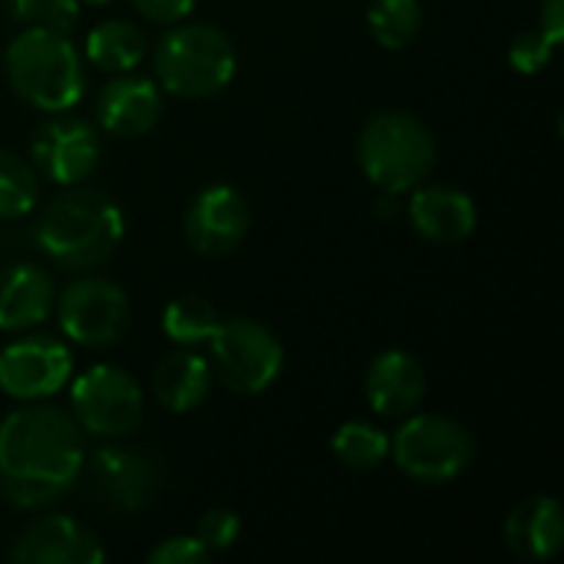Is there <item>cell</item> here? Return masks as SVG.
Returning <instances> with one entry per match:
<instances>
[{
	"label": "cell",
	"mask_w": 564,
	"mask_h": 564,
	"mask_svg": "<svg viewBox=\"0 0 564 564\" xmlns=\"http://www.w3.org/2000/svg\"><path fill=\"white\" fill-rule=\"evenodd\" d=\"M86 433L59 406L30 403L0 420V496L17 509H46L86 469Z\"/></svg>",
	"instance_id": "obj_1"
},
{
	"label": "cell",
	"mask_w": 564,
	"mask_h": 564,
	"mask_svg": "<svg viewBox=\"0 0 564 564\" xmlns=\"http://www.w3.org/2000/svg\"><path fill=\"white\" fill-rule=\"evenodd\" d=\"M126 231L119 205L96 192L69 185L63 195L46 202L36 218V245L46 258L69 271H89L112 258Z\"/></svg>",
	"instance_id": "obj_2"
},
{
	"label": "cell",
	"mask_w": 564,
	"mask_h": 564,
	"mask_svg": "<svg viewBox=\"0 0 564 564\" xmlns=\"http://www.w3.org/2000/svg\"><path fill=\"white\" fill-rule=\"evenodd\" d=\"M7 79L23 102L40 112H69L86 89L83 56L69 33L23 26L3 53Z\"/></svg>",
	"instance_id": "obj_3"
},
{
	"label": "cell",
	"mask_w": 564,
	"mask_h": 564,
	"mask_svg": "<svg viewBox=\"0 0 564 564\" xmlns=\"http://www.w3.org/2000/svg\"><path fill=\"white\" fill-rule=\"evenodd\" d=\"M155 83L178 99H208L231 86L238 69L235 43L212 23H172L152 53Z\"/></svg>",
	"instance_id": "obj_4"
},
{
	"label": "cell",
	"mask_w": 564,
	"mask_h": 564,
	"mask_svg": "<svg viewBox=\"0 0 564 564\" xmlns=\"http://www.w3.org/2000/svg\"><path fill=\"white\" fill-rule=\"evenodd\" d=\"M357 162L380 192L390 195L413 192L433 175L436 165L433 129L413 112H400V109L377 112L360 129Z\"/></svg>",
	"instance_id": "obj_5"
},
{
	"label": "cell",
	"mask_w": 564,
	"mask_h": 564,
	"mask_svg": "<svg viewBox=\"0 0 564 564\" xmlns=\"http://www.w3.org/2000/svg\"><path fill=\"white\" fill-rule=\"evenodd\" d=\"M390 459L413 482L446 486L473 466L476 440L459 420L440 413H410L390 440Z\"/></svg>",
	"instance_id": "obj_6"
},
{
	"label": "cell",
	"mask_w": 564,
	"mask_h": 564,
	"mask_svg": "<svg viewBox=\"0 0 564 564\" xmlns=\"http://www.w3.org/2000/svg\"><path fill=\"white\" fill-rule=\"evenodd\" d=\"M208 354H212V373H218V380L238 393V397H258L268 387H274V380L284 370V347L281 340L251 317H228L218 321L212 340H208Z\"/></svg>",
	"instance_id": "obj_7"
},
{
	"label": "cell",
	"mask_w": 564,
	"mask_h": 564,
	"mask_svg": "<svg viewBox=\"0 0 564 564\" xmlns=\"http://www.w3.org/2000/svg\"><path fill=\"white\" fill-rule=\"evenodd\" d=\"M69 406L83 433L96 440H126L139 430L145 403L139 383L112 364H96L69 377Z\"/></svg>",
	"instance_id": "obj_8"
},
{
	"label": "cell",
	"mask_w": 564,
	"mask_h": 564,
	"mask_svg": "<svg viewBox=\"0 0 564 564\" xmlns=\"http://www.w3.org/2000/svg\"><path fill=\"white\" fill-rule=\"evenodd\" d=\"M56 321L63 327V334L79 344V347H93V350H106L116 347L132 321L129 311V297L116 281L106 278H76L63 288V294H56Z\"/></svg>",
	"instance_id": "obj_9"
},
{
	"label": "cell",
	"mask_w": 564,
	"mask_h": 564,
	"mask_svg": "<svg viewBox=\"0 0 564 564\" xmlns=\"http://www.w3.org/2000/svg\"><path fill=\"white\" fill-rule=\"evenodd\" d=\"M30 155L33 169H40L50 182L69 188L96 172L102 142L93 122L66 112H50V119H43L30 135Z\"/></svg>",
	"instance_id": "obj_10"
},
{
	"label": "cell",
	"mask_w": 564,
	"mask_h": 564,
	"mask_svg": "<svg viewBox=\"0 0 564 564\" xmlns=\"http://www.w3.org/2000/svg\"><path fill=\"white\" fill-rule=\"evenodd\" d=\"M73 377L69 347L53 337H20L0 350V390L17 403L56 397Z\"/></svg>",
	"instance_id": "obj_11"
},
{
	"label": "cell",
	"mask_w": 564,
	"mask_h": 564,
	"mask_svg": "<svg viewBox=\"0 0 564 564\" xmlns=\"http://www.w3.org/2000/svg\"><path fill=\"white\" fill-rule=\"evenodd\" d=\"M251 228V208L231 185L202 188L185 212V238L205 258L231 254Z\"/></svg>",
	"instance_id": "obj_12"
},
{
	"label": "cell",
	"mask_w": 564,
	"mask_h": 564,
	"mask_svg": "<svg viewBox=\"0 0 564 564\" xmlns=\"http://www.w3.org/2000/svg\"><path fill=\"white\" fill-rule=\"evenodd\" d=\"M159 466L149 453L129 446H102L89 456V486L93 492L122 512H139L159 492Z\"/></svg>",
	"instance_id": "obj_13"
},
{
	"label": "cell",
	"mask_w": 564,
	"mask_h": 564,
	"mask_svg": "<svg viewBox=\"0 0 564 564\" xmlns=\"http://www.w3.org/2000/svg\"><path fill=\"white\" fill-rule=\"evenodd\" d=\"M13 564H102L106 549L96 532L69 516H43L7 552Z\"/></svg>",
	"instance_id": "obj_14"
},
{
	"label": "cell",
	"mask_w": 564,
	"mask_h": 564,
	"mask_svg": "<svg viewBox=\"0 0 564 564\" xmlns=\"http://www.w3.org/2000/svg\"><path fill=\"white\" fill-rule=\"evenodd\" d=\"M162 116V89L152 76L135 69L116 73L96 96V122L116 139H135L149 132Z\"/></svg>",
	"instance_id": "obj_15"
},
{
	"label": "cell",
	"mask_w": 564,
	"mask_h": 564,
	"mask_svg": "<svg viewBox=\"0 0 564 564\" xmlns=\"http://www.w3.org/2000/svg\"><path fill=\"white\" fill-rule=\"evenodd\" d=\"M364 393L377 416H410L426 400V370L410 350H383L367 367Z\"/></svg>",
	"instance_id": "obj_16"
},
{
	"label": "cell",
	"mask_w": 564,
	"mask_h": 564,
	"mask_svg": "<svg viewBox=\"0 0 564 564\" xmlns=\"http://www.w3.org/2000/svg\"><path fill=\"white\" fill-rule=\"evenodd\" d=\"M410 221L433 245H459L476 231L479 212L469 192L453 185H416L410 195Z\"/></svg>",
	"instance_id": "obj_17"
},
{
	"label": "cell",
	"mask_w": 564,
	"mask_h": 564,
	"mask_svg": "<svg viewBox=\"0 0 564 564\" xmlns=\"http://www.w3.org/2000/svg\"><path fill=\"white\" fill-rule=\"evenodd\" d=\"M56 307V284L36 264H10L0 271V330L26 334L50 321Z\"/></svg>",
	"instance_id": "obj_18"
},
{
	"label": "cell",
	"mask_w": 564,
	"mask_h": 564,
	"mask_svg": "<svg viewBox=\"0 0 564 564\" xmlns=\"http://www.w3.org/2000/svg\"><path fill=\"white\" fill-rule=\"evenodd\" d=\"M506 545L525 562H552L564 545V509L552 496L522 499L506 519Z\"/></svg>",
	"instance_id": "obj_19"
},
{
	"label": "cell",
	"mask_w": 564,
	"mask_h": 564,
	"mask_svg": "<svg viewBox=\"0 0 564 564\" xmlns=\"http://www.w3.org/2000/svg\"><path fill=\"white\" fill-rule=\"evenodd\" d=\"M212 380V364L195 354V347H178L159 360L152 373V393L169 413H192L205 403Z\"/></svg>",
	"instance_id": "obj_20"
},
{
	"label": "cell",
	"mask_w": 564,
	"mask_h": 564,
	"mask_svg": "<svg viewBox=\"0 0 564 564\" xmlns=\"http://www.w3.org/2000/svg\"><path fill=\"white\" fill-rule=\"evenodd\" d=\"M145 33L129 20H102L86 33L83 53L96 69L106 73H129L145 56Z\"/></svg>",
	"instance_id": "obj_21"
},
{
	"label": "cell",
	"mask_w": 564,
	"mask_h": 564,
	"mask_svg": "<svg viewBox=\"0 0 564 564\" xmlns=\"http://www.w3.org/2000/svg\"><path fill=\"white\" fill-rule=\"evenodd\" d=\"M330 449L340 466H347L354 473H370L390 459V436L383 430H377L373 423L350 420V423L337 426Z\"/></svg>",
	"instance_id": "obj_22"
},
{
	"label": "cell",
	"mask_w": 564,
	"mask_h": 564,
	"mask_svg": "<svg viewBox=\"0 0 564 564\" xmlns=\"http://www.w3.org/2000/svg\"><path fill=\"white\" fill-rule=\"evenodd\" d=\"M218 311L212 301L198 297V294H182L175 297L165 311H162V330L172 344L178 347H198L208 344L215 327H218Z\"/></svg>",
	"instance_id": "obj_23"
},
{
	"label": "cell",
	"mask_w": 564,
	"mask_h": 564,
	"mask_svg": "<svg viewBox=\"0 0 564 564\" xmlns=\"http://www.w3.org/2000/svg\"><path fill=\"white\" fill-rule=\"evenodd\" d=\"M370 33L387 50H406L423 30V3L420 0H373L367 10Z\"/></svg>",
	"instance_id": "obj_24"
},
{
	"label": "cell",
	"mask_w": 564,
	"mask_h": 564,
	"mask_svg": "<svg viewBox=\"0 0 564 564\" xmlns=\"http://www.w3.org/2000/svg\"><path fill=\"white\" fill-rule=\"evenodd\" d=\"M40 195L36 169L10 149H0V221H13L33 212Z\"/></svg>",
	"instance_id": "obj_25"
},
{
	"label": "cell",
	"mask_w": 564,
	"mask_h": 564,
	"mask_svg": "<svg viewBox=\"0 0 564 564\" xmlns=\"http://www.w3.org/2000/svg\"><path fill=\"white\" fill-rule=\"evenodd\" d=\"M552 53H555V43L542 36V30H525L516 36V43L509 46V63L516 73L522 76H539L549 69L552 63Z\"/></svg>",
	"instance_id": "obj_26"
},
{
	"label": "cell",
	"mask_w": 564,
	"mask_h": 564,
	"mask_svg": "<svg viewBox=\"0 0 564 564\" xmlns=\"http://www.w3.org/2000/svg\"><path fill=\"white\" fill-rule=\"evenodd\" d=\"M195 535L202 539V545L215 555V552H228L238 535H241V519L231 512V509H208L198 525H195Z\"/></svg>",
	"instance_id": "obj_27"
},
{
	"label": "cell",
	"mask_w": 564,
	"mask_h": 564,
	"mask_svg": "<svg viewBox=\"0 0 564 564\" xmlns=\"http://www.w3.org/2000/svg\"><path fill=\"white\" fill-rule=\"evenodd\" d=\"M212 552L202 545L198 535H172L162 539L152 552H149V564H208Z\"/></svg>",
	"instance_id": "obj_28"
},
{
	"label": "cell",
	"mask_w": 564,
	"mask_h": 564,
	"mask_svg": "<svg viewBox=\"0 0 564 564\" xmlns=\"http://www.w3.org/2000/svg\"><path fill=\"white\" fill-rule=\"evenodd\" d=\"M135 10L159 23V26H172V23H182L192 10H195V0H132Z\"/></svg>",
	"instance_id": "obj_29"
},
{
	"label": "cell",
	"mask_w": 564,
	"mask_h": 564,
	"mask_svg": "<svg viewBox=\"0 0 564 564\" xmlns=\"http://www.w3.org/2000/svg\"><path fill=\"white\" fill-rule=\"evenodd\" d=\"M79 23V0H43L36 26L56 30V33H73Z\"/></svg>",
	"instance_id": "obj_30"
},
{
	"label": "cell",
	"mask_w": 564,
	"mask_h": 564,
	"mask_svg": "<svg viewBox=\"0 0 564 564\" xmlns=\"http://www.w3.org/2000/svg\"><path fill=\"white\" fill-rule=\"evenodd\" d=\"M539 30L545 40H552L555 46L564 40V0H545L542 3V20Z\"/></svg>",
	"instance_id": "obj_31"
},
{
	"label": "cell",
	"mask_w": 564,
	"mask_h": 564,
	"mask_svg": "<svg viewBox=\"0 0 564 564\" xmlns=\"http://www.w3.org/2000/svg\"><path fill=\"white\" fill-rule=\"evenodd\" d=\"M0 7H3V13H7L10 20H17V23H23V26H33L36 17H40L43 0H0Z\"/></svg>",
	"instance_id": "obj_32"
},
{
	"label": "cell",
	"mask_w": 564,
	"mask_h": 564,
	"mask_svg": "<svg viewBox=\"0 0 564 564\" xmlns=\"http://www.w3.org/2000/svg\"><path fill=\"white\" fill-rule=\"evenodd\" d=\"M79 3H89V7H102V3H112V0H79Z\"/></svg>",
	"instance_id": "obj_33"
}]
</instances>
